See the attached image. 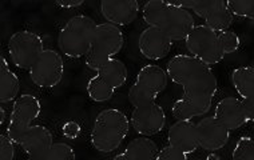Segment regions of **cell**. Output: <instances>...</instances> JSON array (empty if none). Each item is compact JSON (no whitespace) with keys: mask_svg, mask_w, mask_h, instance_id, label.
I'll list each match as a JSON object with an SVG mask.
<instances>
[{"mask_svg":"<svg viewBox=\"0 0 254 160\" xmlns=\"http://www.w3.org/2000/svg\"><path fill=\"white\" fill-rule=\"evenodd\" d=\"M166 72L169 79L180 84L184 90V95L176 100L171 108L177 120H191L210 111L218 90L211 67L191 55L181 53L169 60Z\"/></svg>","mask_w":254,"mask_h":160,"instance_id":"6da1fadb","label":"cell"},{"mask_svg":"<svg viewBox=\"0 0 254 160\" xmlns=\"http://www.w3.org/2000/svg\"><path fill=\"white\" fill-rule=\"evenodd\" d=\"M142 16L147 26L161 30L173 42L186 40L195 28L191 12L173 1L150 0L142 8Z\"/></svg>","mask_w":254,"mask_h":160,"instance_id":"7a4b0ae2","label":"cell"},{"mask_svg":"<svg viewBox=\"0 0 254 160\" xmlns=\"http://www.w3.org/2000/svg\"><path fill=\"white\" fill-rule=\"evenodd\" d=\"M130 120L118 108H106L98 113L90 134L94 150L101 154H111L121 147L130 130Z\"/></svg>","mask_w":254,"mask_h":160,"instance_id":"3957f363","label":"cell"},{"mask_svg":"<svg viewBox=\"0 0 254 160\" xmlns=\"http://www.w3.org/2000/svg\"><path fill=\"white\" fill-rule=\"evenodd\" d=\"M97 23L87 15L72 16L58 35V46L67 57H86L91 50Z\"/></svg>","mask_w":254,"mask_h":160,"instance_id":"277c9868","label":"cell"},{"mask_svg":"<svg viewBox=\"0 0 254 160\" xmlns=\"http://www.w3.org/2000/svg\"><path fill=\"white\" fill-rule=\"evenodd\" d=\"M169 75L166 69L157 64L142 67L136 75L135 83L128 90V102L132 107L155 102L159 94L166 90Z\"/></svg>","mask_w":254,"mask_h":160,"instance_id":"5b68a950","label":"cell"},{"mask_svg":"<svg viewBox=\"0 0 254 160\" xmlns=\"http://www.w3.org/2000/svg\"><path fill=\"white\" fill-rule=\"evenodd\" d=\"M189 53L206 65H215L224 60L225 52L219 42L218 32L205 24L195 26L188 39L185 40Z\"/></svg>","mask_w":254,"mask_h":160,"instance_id":"8992f818","label":"cell"},{"mask_svg":"<svg viewBox=\"0 0 254 160\" xmlns=\"http://www.w3.org/2000/svg\"><path fill=\"white\" fill-rule=\"evenodd\" d=\"M42 113V103L34 95L23 94L13 102L12 111L9 115L7 135L13 143L20 146L22 139L32 123Z\"/></svg>","mask_w":254,"mask_h":160,"instance_id":"52a82bcc","label":"cell"},{"mask_svg":"<svg viewBox=\"0 0 254 160\" xmlns=\"http://www.w3.org/2000/svg\"><path fill=\"white\" fill-rule=\"evenodd\" d=\"M174 4L189 11L205 20V26L215 32L228 31L233 24L234 16L229 8L228 1L224 0H199V1H173Z\"/></svg>","mask_w":254,"mask_h":160,"instance_id":"ba28073f","label":"cell"},{"mask_svg":"<svg viewBox=\"0 0 254 160\" xmlns=\"http://www.w3.org/2000/svg\"><path fill=\"white\" fill-rule=\"evenodd\" d=\"M44 51L43 39L32 31H18L9 38L8 53L15 67L30 71Z\"/></svg>","mask_w":254,"mask_h":160,"instance_id":"9c48e42d","label":"cell"},{"mask_svg":"<svg viewBox=\"0 0 254 160\" xmlns=\"http://www.w3.org/2000/svg\"><path fill=\"white\" fill-rule=\"evenodd\" d=\"M123 46H125V35L121 27L106 22L101 23L95 28L91 50L86 57L94 60L113 59L122 51Z\"/></svg>","mask_w":254,"mask_h":160,"instance_id":"30bf717a","label":"cell"},{"mask_svg":"<svg viewBox=\"0 0 254 160\" xmlns=\"http://www.w3.org/2000/svg\"><path fill=\"white\" fill-rule=\"evenodd\" d=\"M64 75V61L55 50H44L39 59L30 69L32 83L39 88H54L62 82Z\"/></svg>","mask_w":254,"mask_h":160,"instance_id":"8fae6325","label":"cell"},{"mask_svg":"<svg viewBox=\"0 0 254 160\" xmlns=\"http://www.w3.org/2000/svg\"><path fill=\"white\" fill-rule=\"evenodd\" d=\"M130 123L140 136L149 138L158 135L165 128L166 113L157 102L140 104L132 109Z\"/></svg>","mask_w":254,"mask_h":160,"instance_id":"7c38bea8","label":"cell"},{"mask_svg":"<svg viewBox=\"0 0 254 160\" xmlns=\"http://www.w3.org/2000/svg\"><path fill=\"white\" fill-rule=\"evenodd\" d=\"M198 144L202 150L215 152L228 144L230 131L219 123L214 116L203 117L197 123Z\"/></svg>","mask_w":254,"mask_h":160,"instance_id":"4fadbf2b","label":"cell"},{"mask_svg":"<svg viewBox=\"0 0 254 160\" xmlns=\"http://www.w3.org/2000/svg\"><path fill=\"white\" fill-rule=\"evenodd\" d=\"M173 40L162 31L147 27L139 35L138 48L139 52L149 60H161L170 53Z\"/></svg>","mask_w":254,"mask_h":160,"instance_id":"5bb4252c","label":"cell"},{"mask_svg":"<svg viewBox=\"0 0 254 160\" xmlns=\"http://www.w3.org/2000/svg\"><path fill=\"white\" fill-rule=\"evenodd\" d=\"M139 3L136 0H103L101 1V13L106 23L123 27L135 22L139 15Z\"/></svg>","mask_w":254,"mask_h":160,"instance_id":"9a60e30c","label":"cell"},{"mask_svg":"<svg viewBox=\"0 0 254 160\" xmlns=\"http://www.w3.org/2000/svg\"><path fill=\"white\" fill-rule=\"evenodd\" d=\"M86 59V65L88 68L95 71L111 88L115 91L126 84L128 78V69L126 64L121 59L113 57V59H105V60H94V59Z\"/></svg>","mask_w":254,"mask_h":160,"instance_id":"2e32d148","label":"cell"},{"mask_svg":"<svg viewBox=\"0 0 254 160\" xmlns=\"http://www.w3.org/2000/svg\"><path fill=\"white\" fill-rule=\"evenodd\" d=\"M54 146L53 132L46 126H31L22 139L20 147L28 158H47Z\"/></svg>","mask_w":254,"mask_h":160,"instance_id":"e0dca14e","label":"cell"},{"mask_svg":"<svg viewBox=\"0 0 254 160\" xmlns=\"http://www.w3.org/2000/svg\"><path fill=\"white\" fill-rule=\"evenodd\" d=\"M169 146L180 150L185 155H190L199 148L197 136V124L191 120H177L169 128Z\"/></svg>","mask_w":254,"mask_h":160,"instance_id":"ac0fdd59","label":"cell"},{"mask_svg":"<svg viewBox=\"0 0 254 160\" xmlns=\"http://www.w3.org/2000/svg\"><path fill=\"white\" fill-rule=\"evenodd\" d=\"M214 117L230 132L241 128L244 124L248 123V117L241 99L233 96L219 100L218 104L215 106Z\"/></svg>","mask_w":254,"mask_h":160,"instance_id":"d6986e66","label":"cell"},{"mask_svg":"<svg viewBox=\"0 0 254 160\" xmlns=\"http://www.w3.org/2000/svg\"><path fill=\"white\" fill-rule=\"evenodd\" d=\"M20 80L18 75L12 72L8 67L5 57L0 56V102L9 103L19 98Z\"/></svg>","mask_w":254,"mask_h":160,"instance_id":"ffe728a7","label":"cell"},{"mask_svg":"<svg viewBox=\"0 0 254 160\" xmlns=\"http://www.w3.org/2000/svg\"><path fill=\"white\" fill-rule=\"evenodd\" d=\"M159 151L161 150L153 139L139 136L127 144L125 154L130 160H158Z\"/></svg>","mask_w":254,"mask_h":160,"instance_id":"44dd1931","label":"cell"},{"mask_svg":"<svg viewBox=\"0 0 254 160\" xmlns=\"http://www.w3.org/2000/svg\"><path fill=\"white\" fill-rule=\"evenodd\" d=\"M232 83L241 99H254V67L244 65L234 69Z\"/></svg>","mask_w":254,"mask_h":160,"instance_id":"7402d4cb","label":"cell"},{"mask_svg":"<svg viewBox=\"0 0 254 160\" xmlns=\"http://www.w3.org/2000/svg\"><path fill=\"white\" fill-rule=\"evenodd\" d=\"M87 94L90 96V99L97 102V103H103L107 100L113 99V96L115 94L114 88L107 84L99 75L92 76L87 83Z\"/></svg>","mask_w":254,"mask_h":160,"instance_id":"603a6c76","label":"cell"},{"mask_svg":"<svg viewBox=\"0 0 254 160\" xmlns=\"http://www.w3.org/2000/svg\"><path fill=\"white\" fill-rule=\"evenodd\" d=\"M232 160H254V139L242 136L233 150Z\"/></svg>","mask_w":254,"mask_h":160,"instance_id":"cb8c5ba5","label":"cell"},{"mask_svg":"<svg viewBox=\"0 0 254 160\" xmlns=\"http://www.w3.org/2000/svg\"><path fill=\"white\" fill-rule=\"evenodd\" d=\"M228 5L232 11L233 16L236 15L238 17L254 20V0H244V1L229 0Z\"/></svg>","mask_w":254,"mask_h":160,"instance_id":"d4e9b609","label":"cell"},{"mask_svg":"<svg viewBox=\"0 0 254 160\" xmlns=\"http://www.w3.org/2000/svg\"><path fill=\"white\" fill-rule=\"evenodd\" d=\"M47 160H76V154L70 144L58 142L54 143L51 151L47 155Z\"/></svg>","mask_w":254,"mask_h":160,"instance_id":"484cf974","label":"cell"},{"mask_svg":"<svg viewBox=\"0 0 254 160\" xmlns=\"http://www.w3.org/2000/svg\"><path fill=\"white\" fill-rule=\"evenodd\" d=\"M219 42H221V46H222V50H224L225 55L226 53H233L236 52L240 46H241V40H240V36L234 32V31H224V32H219L218 34Z\"/></svg>","mask_w":254,"mask_h":160,"instance_id":"4316f807","label":"cell"},{"mask_svg":"<svg viewBox=\"0 0 254 160\" xmlns=\"http://www.w3.org/2000/svg\"><path fill=\"white\" fill-rule=\"evenodd\" d=\"M15 159V143L8 135H0V160Z\"/></svg>","mask_w":254,"mask_h":160,"instance_id":"83f0119b","label":"cell"},{"mask_svg":"<svg viewBox=\"0 0 254 160\" xmlns=\"http://www.w3.org/2000/svg\"><path fill=\"white\" fill-rule=\"evenodd\" d=\"M158 160H188V155L167 144L166 147H163L159 151Z\"/></svg>","mask_w":254,"mask_h":160,"instance_id":"f1b7e54d","label":"cell"},{"mask_svg":"<svg viewBox=\"0 0 254 160\" xmlns=\"http://www.w3.org/2000/svg\"><path fill=\"white\" fill-rule=\"evenodd\" d=\"M62 132H63V136H66V138L76 139L80 134V126L76 121H67L62 127Z\"/></svg>","mask_w":254,"mask_h":160,"instance_id":"f546056e","label":"cell"},{"mask_svg":"<svg viewBox=\"0 0 254 160\" xmlns=\"http://www.w3.org/2000/svg\"><path fill=\"white\" fill-rule=\"evenodd\" d=\"M248 121H254V99H241Z\"/></svg>","mask_w":254,"mask_h":160,"instance_id":"4dcf8cb0","label":"cell"},{"mask_svg":"<svg viewBox=\"0 0 254 160\" xmlns=\"http://www.w3.org/2000/svg\"><path fill=\"white\" fill-rule=\"evenodd\" d=\"M55 4L61 8H76V7H80V5L84 4L83 0H62V1H57Z\"/></svg>","mask_w":254,"mask_h":160,"instance_id":"1f68e13d","label":"cell"},{"mask_svg":"<svg viewBox=\"0 0 254 160\" xmlns=\"http://www.w3.org/2000/svg\"><path fill=\"white\" fill-rule=\"evenodd\" d=\"M113 160H130L128 158H127V155L125 154V152H122V154H118V155L114 156V159Z\"/></svg>","mask_w":254,"mask_h":160,"instance_id":"d6a6232c","label":"cell"},{"mask_svg":"<svg viewBox=\"0 0 254 160\" xmlns=\"http://www.w3.org/2000/svg\"><path fill=\"white\" fill-rule=\"evenodd\" d=\"M4 120H5V111H4V108L1 107V108H0V123L3 124V123H4Z\"/></svg>","mask_w":254,"mask_h":160,"instance_id":"836d02e7","label":"cell"},{"mask_svg":"<svg viewBox=\"0 0 254 160\" xmlns=\"http://www.w3.org/2000/svg\"><path fill=\"white\" fill-rule=\"evenodd\" d=\"M206 160H219V156L217 155V154H214V152H211L210 155L207 156V159Z\"/></svg>","mask_w":254,"mask_h":160,"instance_id":"e575fe53","label":"cell"},{"mask_svg":"<svg viewBox=\"0 0 254 160\" xmlns=\"http://www.w3.org/2000/svg\"><path fill=\"white\" fill-rule=\"evenodd\" d=\"M28 160H47V158H28Z\"/></svg>","mask_w":254,"mask_h":160,"instance_id":"d590c367","label":"cell"}]
</instances>
